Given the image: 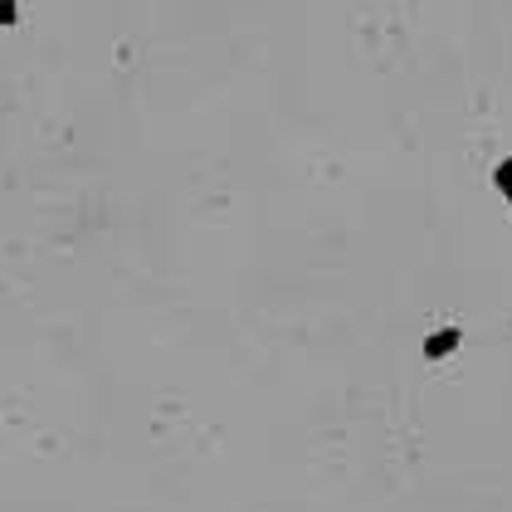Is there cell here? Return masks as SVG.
Returning <instances> with one entry per match:
<instances>
[{"label":"cell","instance_id":"1","mask_svg":"<svg viewBox=\"0 0 512 512\" xmlns=\"http://www.w3.org/2000/svg\"><path fill=\"white\" fill-rule=\"evenodd\" d=\"M0 25H15V0H0Z\"/></svg>","mask_w":512,"mask_h":512},{"label":"cell","instance_id":"2","mask_svg":"<svg viewBox=\"0 0 512 512\" xmlns=\"http://www.w3.org/2000/svg\"><path fill=\"white\" fill-rule=\"evenodd\" d=\"M498 186H503V191H508V196H512V161H508V166H503V171H498Z\"/></svg>","mask_w":512,"mask_h":512}]
</instances>
